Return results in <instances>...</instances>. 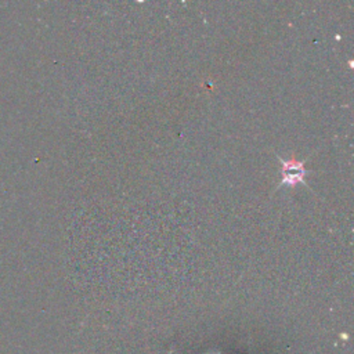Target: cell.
I'll list each match as a JSON object with an SVG mask.
<instances>
[{"mask_svg":"<svg viewBox=\"0 0 354 354\" xmlns=\"http://www.w3.org/2000/svg\"><path fill=\"white\" fill-rule=\"evenodd\" d=\"M282 163V183L281 185H295L297 183H304V174L306 169L303 166V162H299L296 159L290 160H283L281 159Z\"/></svg>","mask_w":354,"mask_h":354,"instance_id":"6da1fadb","label":"cell"}]
</instances>
